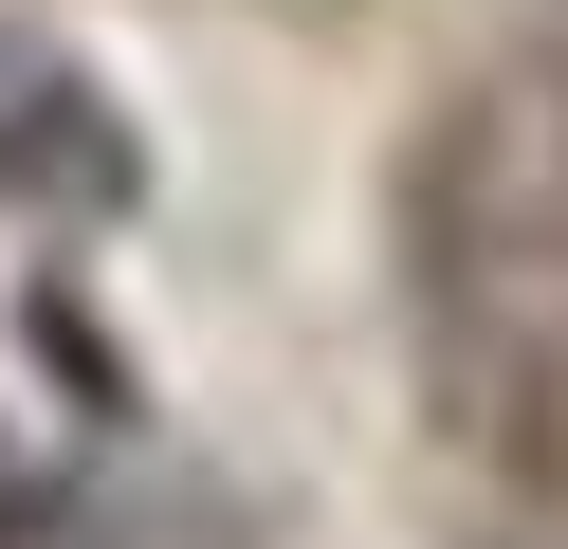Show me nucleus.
<instances>
[{
	"label": "nucleus",
	"instance_id": "f257e3e1",
	"mask_svg": "<svg viewBox=\"0 0 568 549\" xmlns=\"http://www.w3.org/2000/svg\"><path fill=\"white\" fill-rule=\"evenodd\" d=\"M0 202H19V220H111V202H129L111 92L55 73V55H19V37H0Z\"/></svg>",
	"mask_w": 568,
	"mask_h": 549
},
{
	"label": "nucleus",
	"instance_id": "f03ea898",
	"mask_svg": "<svg viewBox=\"0 0 568 549\" xmlns=\"http://www.w3.org/2000/svg\"><path fill=\"white\" fill-rule=\"evenodd\" d=\"M0 549H92V512H74V495H55V476H38V458H0Z\"/></svg>",
	"mask_w": 568,
	"mask_h": 549
}]
</instances>
